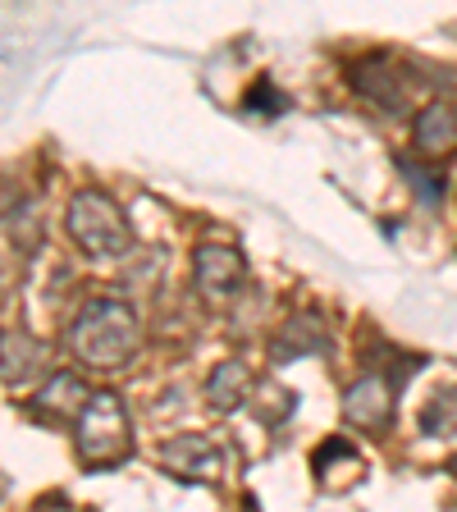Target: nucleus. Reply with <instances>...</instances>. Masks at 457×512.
Masks as SVG:
<instances>
[{
  "label": "nucleus",
  "mask_w": 457,
  "mask_h": 512,
  "mask_svg": "<svg viewBox=\"0 0 457 512\" xmlns=\"http://www.w3.org/2000/svg\"><path fill=\"white\" fill-rule=\"evenodd\" d=\"M74 352L78 362L87 366H119L133 357V348H138V320H133V311L124 307V302L115 298H96L92 307L78 316L74 325Z\"/></svg>",
  "instance_id": "f257e3e1"
},
{
  "label": "nucleus",
  "mask_w": 457,
  "mask_h": 512,
  "mask_svg": "<svg viewBox=\"0 0 457 512\" xmlns=\"http://www.w3.org/2000/svg\"><path fill=\"white\" fill-rule=\"evenodd\" d=\"M69 238L83 247L87 256L96 261H110L128 247V224H124V211L110 202L106 192H78L74 206H69Z\"/></svg>",
  "instance_id": "f03ea898"
},
{
  "label": "nucleus",
  "mask_w": 457,
  "mask_h": 512,
  "mask_svg": "<svg viewBox=\"0 0 457 512\" xmlns=\"http://www.w3.org/2000/svg\"><path fill=\"white\" fill-rule=\"evenodd\" d=\"M78 453L87 462H119L128 453V416L115 394H92L78 416Z\"/></svg>",
  "instance_id": "7ed1b4c3"
},
{
  "label": "nucleus",
  "mask_w": 457,
  "mask_h": 512,
  "mask_svg": "<svg viewBox=\"0 0 457 512\" xmlns=\"http://www.w3.org/2000/svg\"><path fill=\"white\" fill-rule=\"evenodd\" d=\"M407 380V371H366L362 380L348 389L343 398V416L352 426H366V430H380L389 421V407H394V389Z\"/></svg>",
  "instance_id": "20e7f679"
},
{
  "label": "nucleus",
  "mask_w": 457,
  "mask_h": 512,
  "mask_svg": "<svg viewBox=\"0 0 457 512\" xmlns=\"http://www.w3.org/2000/svg\"><path fill=\"white\" fill-rule=\"evenodd\" d=\"M197 284L202 293L211 298H224V293H234L243 284V256L234 247H202L197 252Z\"/></svg>",
  "instance_id": "39448f33"
},
{
  "label": "nucleus",
  "mask_w": 457,
  "mask_h": 512,
  "mask_svg": "<svg viewBox=\"0 0 457 512\" xmlns=\"http://www.w3.org/2000/svg\"><path fill=\"white\" fill-rule=\"evenodd\" d=\"M416 147L426 156H439V151H453L457 147V115L448 106H430L426 115H416V128H412Z\"/></svg>",
  "instance_id": "423d86ee"
},
{
  "label": "nucleus",
  "mask_w": 457,
  "mask_h": 512,
  "mask_svg": "<svg viewBox=\"0 0 457 512\" xmlns=\"http://www.w3.org/2000/svg\"><path fill=\"white\" fill-rule=\"evenodd\" d=\"M362 92L389 110L403 106V78H394V64L384 60V55H375V60L362 64Z\"/></svg>",
  "instance_id": "0eeeda50"
},
{
  "label": "nucleus",
  "mask_w": 457,
  "mask_h": 512,
  "mask_svg": "<svg viewBox=\"0 0 457 512\" xmlns=\"http://www.w3.org/2000/svg\"><path fill=\"white\" fill-rule=\"evenodd\" d=\"M42 352L46 348L37 339H23V334H0V371L10 375V380H23L28 371H37Z\"/></svg>",
  "instance_id": "6e6552de"
},
{
  "label": "nucleus",
  "mask_w": 457,
  "mask_h": 512,
  "mask_svg": "<svg viewBox=\"0 0 457 512\" xmlns=\"http://www.w3.org/2000/svg\"><path fill=\"white\" fill-rule=\"evenodd\" d=\"M247 389H252V380H247V371L234 362H224L220 371L211 375V403L220 407V412H234V407L247 398Z\"/></svg>",
  "instance_id": "1a4fd4ad"
},
{
  "label": "nucleus",
  "mask_w": 457,
  "mask_h": 512,
  "mask_svg": "<svg viewBox=\"0 0 457 512\" xmlns=\"http://www.w3.org/2000/svg\"><path fill=\"white\" fill-rule=\"evenodd\" d=\"M284 334H288V339L279 343V357H288V352H293V357H302V352H320L325 343H330V334H325V325H320L316 316H298Z\"/></svg>",
  "instance_id": "9d476101"
},
{
  "label": "nucleus",
  "mask_w": 457,
  "mask_h": 512,
  "mask_svg": "<svg viewBox=\"0 0 457 512\" xmlns=\"http://www.w3.org/2000/svg\"><path fill=\"white\" fill-rule=\"evenodd\" d=\"M183 448H170L165 458L174 462L179 471H211V467H220V453H215L206 439H179Z\"/></svg>",
  "instance_id": "9b49d317"
},
{
  "label": "nucleus",
  "mask_w": 457,
  "mask_h": 512,
  "mask_svg": "<svg viewBox=\"0 0 457 512\" xmlns=\"http://www.w3.org/2000/svg\"><path fill=\"white\" fill-rule=\"evenodd\" d=\"M247 106H252V110H270V115H284L288 101L270 83H256V92H252V101H247Z\"/></svg>",
  "instance_id": "f8f14e48"
},
{
  "label": "nucleus",
  "mask_w": 457,
  "mask_h": 512,
  "mask_svg": "<svg viewBox=\"0 0 457 512\" xmlns=\"http://www.w3.org/2000/svg\"><path fill=\"white\" fill-rule=\"evenodd\" d=\"M398 165H403V174H407V179H416V192H421L426 202H439V192H444V188H439V179H435V174H421V170H416V165H412V160H398Z\"/></svg>",
  "instance_id": "ddd939ff"
}]
</instances>
